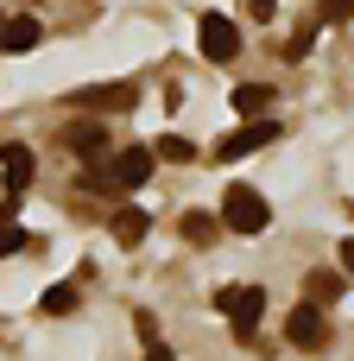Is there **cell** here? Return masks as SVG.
<instances>
[{
  "instance_id": "9a60e30c",
  "label": "cell",
  "mask_w": 354,
  "mask_h": 361,
  "mask_svg": "<svg viewBox=\"0 0 354 361\" xmlns=\"http://www.w3.org/2000/svg\"><path fill=\"white\" fill-rule=\"evenodd\" d=\"M152 159H165V165H196V146H190L184 133H165V140H152Z\"/></svg>"
},
{
  "instance_id": "7c38bea8",
  "label": "cell",
  "mask_w": 354,
  "mask_h": 361,
  "mask_svg": "<svg viewBox=\"0 0 354 361\" xmlns=\"http://www.w3.org/2000/svg\"><path fill=\"white\" fill-rule=\"evenodd\" d=\"M228 102H234V114H241V121H266V108H272V89H266V82H241Z\"/></svg>"
},
{
  "instance_id": "8992f818",
  "label": "cell",
  "mask_w": 354,
  "mask_h": 361,
  "mask_svg": "<svg viewBox=\"0 0 354 361\" xmlns=\"http://www.w3.org/2000/svg\"><path fill=\"white\" fill-rule=\"evenodd\" d=\"M285 343H291V349H323V343H329V317H323L317 305H298V311L285 317Z\"/></svg>"
},
{
  "instance_id": "9c48e42d",
  "label": "cell",
  "mask_w": 354,
  "mask_h": 361,
  "mask_svg": "<svg viewBox=\"0 0 354 361\" xmlns=\"http://www.w3.org/2000/svg\"><path fill=\"white\" fill-rule=\"evenodd\" d=\"M32 171H38V165H32V146H19V140H13V146H0V178H6V197H13V203L25 197Z\"/></svg>"
},
{
  "instance_id": "4fadbf2b",
  "label": "cell",
  "mask_w": 354,
  "mask_h": 361,
  "mask_svg": "<svg viewBox=\"0 0 354 361\" xmlns=\"http://www.w3.org/2000/svg\"><path fill=\"white\" fill-rule=\"evenodd\" d=\"M13 216H19V203H13V197H0V260H6V254H19V247H32V235H25Z\"/></svg>"
},
{
  "instance_id": "7402d4cb",
  "label": "cell",
  "mask_w": 354,
  "mask_h": 361,
  "mask_svg": "<svg viewBox=\"0 0 354 361\" xmlns=\"http://www.w3.org/2000/svg\"><path fill=\"white\" fill-rule=\"evenodd\" d=\"M0 38H6V19H0Z\"/></svg>"
},
{
  "instance_id": "e0dca14e",
  "label": "cell",
  "mask_w": 354,
  "mask_h": 361,
  "mask_svg": "<svg viewBox=\"0 0 354 361\" xmlns=\"http://www.w3.org/2000/svg\"><path fill=\"white\" fill-rule=\"evenodd\" d=\"M38 311H44V317H51V311H57V317H63V311H76V286H51V292L38 298Z\"/></svg>"
},
{
  "instance_id": "44dd1931",
  "label": "cell",
  "mask_w": 354,
  "mask_h": 361,
  "mask_svg": "<svg viewBox=\"0 0 354 361\" xmlns=\"http://www.w3.org/2000/svg\"><path fill=\"white\" fill-rule=\"evenodd\" d=\"M139 361H171V349H165V343H152V349H146Z\"/></svg>"
},
{
  "instance_id": "277c9868",
  "label": "cell",
  "mask_w": 354,
  "mask_h": 361,
  "mask_svg": "<svg viewBox=\"0 0 354 361\" xmlns=\"http://www.w3.org/2000/svg\"><path fill=\"white\" fill-rule=\"evenodd\" d=\"M152 165H158V159H152V146H120V152L108 159V171H101V178H108L114 190H139V184L152 178Z\"/></svg>"
},
{
  "instance_id": "6da1fadb",
  "label": "cell",
  "mask_w": 354,
  "mask_h": 361,
  "mask_svg": "<svg viewBox=\"0 0 354 361\" xmlns=\"http://www.w3.org/2000/svg\"><path fill=\"white\" fill-rule=\"evenodd\" d=\"M215 311L228 317L234 343H253V336H260V317H266V292H260V286H228V292L215 298Z\"/></svg>"
},
{
  "instance_id": "52a82bcc",
  "label": "cell",
  "mask_w": 354,
  "mask_h": 361,
  "mask_svg": "<svg viewBox=\"0 0 354 361\" xmlns=\"http://www.w3.org/2000/svg\"><path fill=\"white\" fill-rule=\"evenodd\" d=\"M70 102H76V108H89V114L101 121V114H120V108H133V82H95V89H76Z\"/></svg>"
},
{
  "instance_id": "d6986e66",
  "label": "cell",
  "mask_w": 354,
  "mask_h": 361,
  "mask_svg": "<svg viewBox=\"0 0 354 361\" xmlns=\"http://www.w3.org/2000/svg\"><path fill=\"white\" fill-rule=\"evenodd\" d=\"M247 6H253V19H260V25H266V19L279 13V0H247Z\"/></svg>"
},
{
  "instance_id": "5b68a950",
  "label": "cell",
  "mask_w": 354,
  "mask_h": 361,
  "mask_svg": "<svg viewBox=\"0 0 354 361\" xmlns=\"http://www.w3.org/2000/svg\"><path fill=\"white\" fill-rule=\"evenodd\" d=\"M266 140H279V127H272V121H247V127H234L228 140H215V159H222V165H234V159L260 152Z\"/></svg>"
},
{
  "instance_id": "ffe728a7",
  "label": "cell",
  "mask_w": 354,
  "mask_h": 361,
  "mask_svg": "<svg viewBox=\"0 0 354 361\" xmlns=\"http://www.w3.org/2000/svg\"><path fill=\"white\" fill-rule=\"evenodd\" d=\"M342 273H348V279H354V235H348V241H342Z\"/></svg>"
},
{
  "instance_id": "30bf717a",
  "label": "cell",
  "mask_w": 354,
  "mask_h": 361,
  "mask_svg": "<svg viewBox=\"0 0 354 361\" xmlns=\"http://www.w3.org/2000/svg\"><path fill=\"white\" fill-rule=\"evenodd\" d=\"M108 228H114V241H120V247H139V241H146V235H152V216H146V209H139V203H120V209H114V222H108Z\"/></svg>"
},
{
  "instance_id": "5bb4252c",
  "label": "cell",
  "mask_w": 354,
  "mask_h": 361,
  "mask_svg": "<svg viewBox=\"0 0 354 361\" xmlns=\"http://www.w3.org/2000/svg\"><path fill=\"white\" fill-rule=\"evenodd\" d=\"M336 298H342V273H310V279H304V305L329 311Z\"/></svg>"
},
{
  "instance_id": "8fae6325",
  "label": "cell",
  "mask_w": 354,
  "mask_h": 361,
  "mask_svg": "<svg viewBox=\"0 0 354 361\" xmlns=\"http://www.w3.org/2000/svg\"><path fill=\"white\" fill-rule=\"evenodd\" d=\"M38 38H44V25H38L32 13H19V19H6V38H0V51L25 57V51H38Z\"/></svg>"
},
{
  "instance_id": "ac0fdd59",
  "label": "cell",
  "mask_w": 354,
  "mask_h": 361,
  "mask_svg": "<svg viewBox=\"0 0 354 361\" xmlns=\"http://www.w3.org/2000/svg\"><path fill=\"white\" fill-rule=\"evenodd\" d=\"M354 19V0H323V25H348Z\"/></svg>"
},
{
  "instance_id": "2e32d148",
  "label": "cell",
  "mask_w": 354,
  "mask_h": 361,
  "mask_svg": "<svg viewBox=\"0 0 354 361\" xmlns=\"http://www.w3.org/2000/svg\"><path fill=\"white\" fill-rule=\"evenodd\" d=\"M177 228H184V241H215V235H222V216H203V209H190Z\"/></svg>"
},
{
  "instance_id": "ba28073f",
  "label": "cell",
  "mask_w": 354,
  "mask_h": 361,
  "mask_svg": "<svg viewBox=\"0 0 354 361\" xmlns=\"http://www.w3.org/2000/svg\"><path fill=\"white\" fill-rule=\"evenodd\" d=\"M63 146H70L76 159H89V165L114 159V152H108V127H101V121H76V127H63Z\"/></svg>"
},
{
  "instance_id": "3957f363",
  "label": "cell",
  "mask_w": 354,
  "mask_h": 361,
  "mask_svg": "<svg viewBox=\"0 0 354 361\" xmlns=\"http://www.w3.org/2000/svg\"><path fill=\"white\" fill-rule=\"evenodd\" d=\"M196 44H203L209 63H234V51H241V25H234L228 13H203V19H196Z\"/></svg>"
},
{
  "instance_id": "7a4b0ae2",
  "label": "cell",
  "mask_w": 354,
  "mask_h": 361,
  "mask_svg": "<svg viewBox=\"0 0 354 361\" xmlns=\"http://www.w3.org/2000/svg\"><path fill=\"white\" fill-rule=\"evenodd\" d=\"M266 222H272V203H266L260 190L234 184V190L222 197V228H234V235H260Z\"/></svg>"
}]
</instances>
